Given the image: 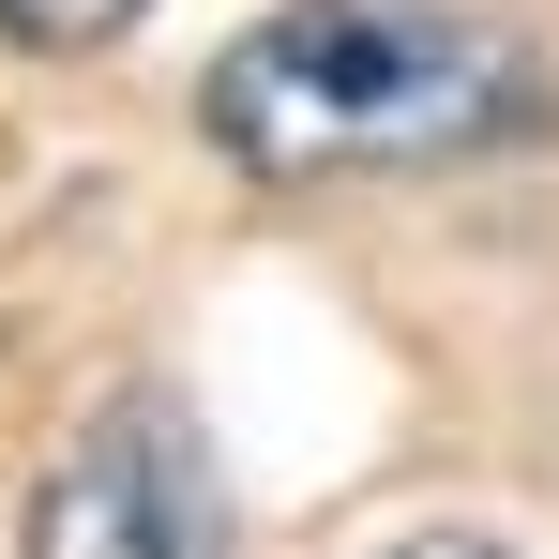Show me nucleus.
Returning <instances> with one entry per match:
<instances>
[{
	"instance_id": "1",
	"label": "nucleus",
	"mask_w": 559,
	"mask_h": 559,
	"mask_svg": "<svg viewBox=\"0 0 559 559\" xmlns=\"http://www.w3.org/2000/svg\"><path fill=\"white\" fill-rule=\"evenodd\" d=\"M197 121L242 182H424L545 136V46L484 0H273L197 76Z\"/></svg>"
},
{
	"instance_id": "2",
	"label": "nucleus",
	"mask_w": 559,
	"mask_h": 559,
	"mask_svg": "<svg viewBox=\"0 0 559 559\" xmlns=\"http://www.w3.org/2000/svg\"><path fill=\"white\" fill-rule=\"evenodd\" d=\"M15 559H227V468H212V439L167 378H121L46 454Z\"/></svg>"
},
{
	"instance_id": "3",
	"label": "nucleus",
	"mask_w": 559,
	"mask_h": 559,
	"mask_svg": "<svg viewBox=\"0 0 559 559\" xmlns=\"http://www.w3.org/2000/svg\"><path fill=\"white\" fill-rule=\"evenodd\" d=\"M152 0H0V46H31V61H92V46H121Z\"/></svg>"
},
{
	"instance_id": "4",
	"label": "nucleus",
	"mask_w": 559,
	"mask_h": 559,
	"mask_svg": "<svg viewBox=\"0 0 559 559\" xmlns=\"http://www.w3.org/2000/svg\"><path fill=\"white\" fill-rule=\"evenodd\" d=\"M378 559H514V545H484V530H408V545H378Z\"/></svg>"
}]
</instances>
